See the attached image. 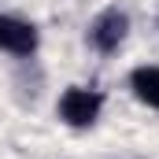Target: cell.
<instances>
[{
	"label": "cell",
	"instance_id": "cell-2",
	"mask_svg": "<svg viewBox=\"0 0 159 159\" xmlns=\"http://www.w3.org/2000/svg\"><path fill=\"white\" fill-rule=\"evenodd\" d=\"M126 30H129V19H126V11L119 7H107V11H100L96 19H93V26H89V41H93V48H100V52H115L126 37Z\"/></svg>",
	"mask_w": 159,
	"mask_h": 159
},
{
	"label": "cell",
	"instance_id": "cell-3",
	"mask_svg": "<svg viewBox=\"0 0 159 159\" xmlns=\"http://www.w3.org/2000/svg\"><path fill=\"white\" fill-rule=\"evenodd\" d=\"M37 48V30L22 19H7L0 15V52H15V56H30Z\"/></svg>",
	"mask_w": 159,
	"mask_h": 159
},
{
	"label": "cell",
	"instance_id": "cell-4",
	"mask_svg": "<svg viewBox=\"0 0 159 159\" xmlns=\"http://www.w3.org/2000/svg\"><path fill=\"white\" fill-rule=\"evenodd\" d=\"M129 85H133V93H137L141 104L159 107V67H137L129 74Z\"/></svg>",
	"mask_w": 159,
	"mask_h": 159
},
{
	"label": "cell",
	"instance_id": "cell-1",
	"mask_svg": "<svg viewBox=\"0 0 159 159\" xmlns=\"http://www.w3.org/2000/svg\"><path fill=\"white\" fill-rule=\"evenodd\" d=\"M100 107H104V96L96 89H85V85H70L59 96V119L67 122V126H74V129L93 126L96 115H100Z\"/></svg>",
	"mask_w": 159,
	"mask_h": 159
}]
</instances>
